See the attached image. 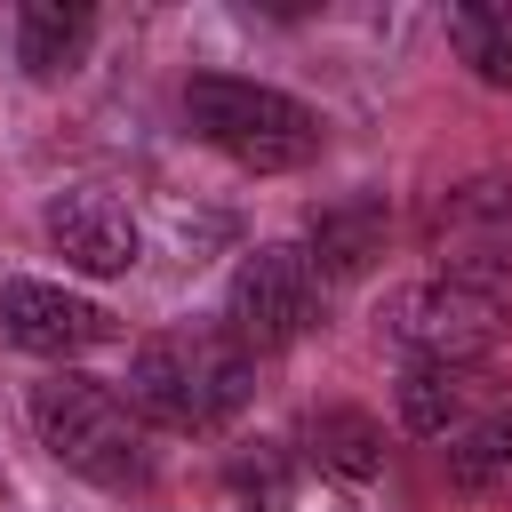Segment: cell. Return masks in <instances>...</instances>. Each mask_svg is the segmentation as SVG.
<instances>
[{
    "mask_svg": "<svg viewBox=\"0 0 512 512\" xmlns=\"http://www.w3.org/2000/svg\"><path fill=\"white\" fill-rule=\"evenodd\" d=\"M40 232H48V248H56L72 272H88V280H120V272H136V256H144L136 216H128L112 192H96V184L56 192V200L40 208Z\"/></svg>",
    "mask_w": 512,
    "mask_h": 512,
    "instance_id": "52a82bcc",
    "label": "cell"
},
{
    "mask_svg": "<svg viewBox=\"0 0 512 512\" xmlns=\"http://www.w3.org/2000/svg\"><path fill=\"white\" fill-rule=\"evenodd\" d=\"M496 8V24H504V40H512V0H488Z\"/></svg>",
    "mask_w": 512,
    "mask_h": 512,
    "instance_id": "9a60e30c",
    "label": "cell"
},
{
    "mask_svg": "<svg viewBox=\"0 0 512 512\" xmlns=\"http://www.w3.org/2000/svg\"><path fill=\"white\" fill-rule=\"evenodd\" d=\"M448 40H456V56L472 64V80L512 88V40H504V24H496V8H488V0L448 8Z\"/></svg>",
    "mask_w": 512,
    "mask_h": 512,
    "instance_id": "4fadbf2b",
    "label": "cell"
},
{
    "mask_svg": "<svg viewBox=\"0 0 512 512\" xmlns=\"http://www.w3.org/2000/svg\"><path fill=\"white\" fill-rule=\"evenodd\" d=\"M304 448H312V464H320L328 480H352V488H368V480L384 472V424H376L368 408H352V400L312 408Z\"/></svg>",
    "mask_w": 512,
    "mask_h": 512,
    "instance_id": "9c48e42d",
    "label": "cell"
},
{
    "mask_svg": "<svg viewBox=\"0 0 512 512\" xmlns=\"http://www.w3.org/2000/svg\"><path fill=\"white\" fill-rule=\"evenodd\" d=\"M376 256H384V200H376V192H352V200L312 208L304 264H312L320 280H360Z\"/></svg>",
    "mask_w": 512,
    "mask_h": 512,
    "instance_id": "ba28073f",
    "label": "cell"
},
{
    "mask_svg": "<svg viewBox=\"0 0 512 512\" xmlns=\"http://www.w3.org/2000/svg\"><path fill=\"white\" fill-rule=\"evenodd\" d=\"M256 360L224 328H160L128 352V408L160 432H216L248 408Z\"/></svg>",
    "mask_w": 512,
    "mask_h": 512,
    "instance_id": "6da1fadb",
    "label": "cell"
},
{
    "mask_svg": "<svg viewBox=\"0 0 512 512\" xmlns=\"http://www.w3.org/2000/svg\"><path fill=\"white\" fill-rule=\"evenodd\" d=\"M0 336L32 360H80L120 336V320L96 296H72L56 280H0Z\"/></svg>",
    "mask_w": 512,
    "mask_h": 512,
    "instance_id": "8992f818",
    "label": "cell"
},
{
    "mask_svg": "<svg viewBox=\"0 0 512 512\" xmlns=\"http://www.w3.org/2000/svg\"><path fill=\"white\" fill-rule=\"evenodd\" d=\"M312 304H320V272L304 264V248L272 240L256 256H240L232 288H224V336L256 360V352H280L312 328Z\"/></svg>",
    "mask_w": 512,
    "mask_h": 512,
    "instance_id": "5b68a950",
    "label": "cell"
},
{
    "mask_svg": "<svg viewBox=\"0 0 512 512\" xmlns=\"http://www.w3.org/2000/svg\"><path fill=\"white\" fill-rule=\"evenodd\" d=\"M184 120L200 128V144H216L224 160H240L256 176H296L328 144L320 112L304 96L264 88V80H232V72H192L184 80Z\"/></svg>",
    "mask_w": 512,
    "mask_h": 512,
    "instance_id": "3957f363",
    "label": "cell"
},
{
    "mask_svg": "<svg viewBox=\"0 0 512 512\" xmlns=\"http://www.w3.org/2000/svg\"><path fill=\"white\" fill-rule=\"evenodd\" d=\"M0 496H8V472H0Z\"/></svg>",
    "mask_w": 512,
    "mask_h": 512,
    "instance_id": "2e32d148",
    "label": "cell"
},
{
    "mask_svg": "<svg viewBox=\"0 0 512 512\" xmlns=\"http://www.w3.org/2000/svg\"><path fill=\"white\" fill-rule=\"evenodd\" d=\"M392 408H400V432H416V440H440V432L464 416V368L408 360V368H400V384H392Z\"/></svg>",
    "mask_w": 512,
    "mask_h": 512,
    "instance_id": "7c38bea8",
    "label": "cell"
},
{
    "mask_svg": "<svg viewBox=\"0 0 512 512\" xmlns=\"http://www.w3.org/2000/svg\"><path fill=\"white\" fill-rule=\"evenodd\" d=\"M384 336L408 352V360H432V368H472L504 344V304L496 288L464 280V272H440V280H408L384 296Z\"/></svg>",
    "mask_w": 512,
    "mask_h": 512,
    "instance_id": "277c9868",
    "label": "cell"
},
{
    "mask_svg": "<svg viewBox=\"0 0 512 512\" xmlns=\"http://www.w3.org/2000/svg\"><path fill=\"white\" fill-rule=\"evenodd\" d=\"M32 432H40V448H48L64 472H80L88 488H112V496L152 488L144 424H136V408H128L112 384H96V376H72V368L40 376V384H32Z\"/></svg>",
    "mask_w": 512,
    "mask_h": 512,
    "instance_id": "7a4b0ae2",
    "label": "cell"
},
{
    "mask_svg": "<svg viewBox=\"0 0 512 512\" xmlns=\"http://www.w3.org/2000/svg\"><path fill=\"white\" fill-rule=\"evenodd\" d=\"M88 8L80 0H24L16 8V64L32 72V80H56L80 48H88Z\"/></svg>",
    "mask_w": 512,
    "mask_h": 512,
    "instance_id": "8fae6325",
    "label": "cell"
},
{
    "mask_svg": "<svg viewBox=\"0 0 512 512\" xmlns=\"http://www.w3.org/2000/svg\"><path fill=\"white\" fill-rule=\"evenodd\" d=\"M448 480L472 504H512V408H488L448 440Z\"/></svg>",
    "mask_w": 512,
    "mask_h": 512,
    "instance_id": "30bf717a",
    "label": "cell"
},
{
    "mask_svg": "<svg viewBox=\"0 0 512 512\" xmlns=\"http://www.w3.org/2000/svg\"><path fill=\"white\" fill-rule=\"evenodd\" d=\"M224 512H288V456L272 440H256L224 464Z\"/></svg>",
    "mask_w": 512,
    "mask_h": 512,
    "instance_id": "5bb4252c",
    "label": "cell"
}]
</instances>
